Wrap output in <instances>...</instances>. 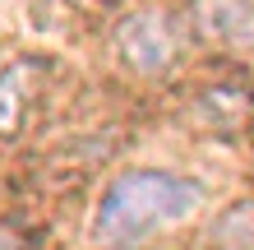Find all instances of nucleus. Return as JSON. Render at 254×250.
I'll return each mask as SVG.
<instances>
[{"label":"nucleus","instance_id":"f257e3e1","mask_svg":"<svg viewBox=\"0 0 254 250\" xmlns=\"http://www.w3.org/2000/svg\"><path fill=\"white\" fill-rule=\"evenodd\" d=\"M203 204V185L171 171H125L102 195L97 209V241L102 246H139L153 232L185 223Z\"/></svg>","mask_w":254,"mask_h":250},{"label":"nucleus","instance_id":"20e7f679","mask_svg":"<svg viewBox=\"0 0 254 250\" xmlns=\"http://www.w3.org/2000/svg\"><path fill=\"white\" fill-rule=\"evenodd\" d=\"M37 61H14L5 75H0V135H14L23 125L28 97H33V79H37Z\"/></svg>","mask_w":254,"mask_h":250},{"label":"nucleus","instance_id":"7ed1b4c3","mask_svg":"<svg viewBox=\"0 0 254 250\" xmlns=\"http://www.w3.org/2000/svg\"><path fill=\"white\" fill-rule=\"evenodd\" d=\"M194 28L222 51H254V0H194Z\"/></svg>","mask_w":254,"mask_h":250},{"label":"nucleus","instance_id":"f03ea898","mask_svg":"<svg viewBox=\"0 0 254 250\" xmlns=\"http://www.w3.org/2000/svg\"><path fill=\"white\" fill-rule=\"evenodd\" d=\"M121 56L143 70V75H153V70L171 65L176 51H181V28L171 23V14L162 9H143V14H129V19L121 23Z\"/></svg>","mask_w":254,"mask_h":250},{"label":"nucleus","instance_id":"39448f33","mask_svg":"<svg viewBox=\"0 0 254 250\" xmlns=\"http://www.w3.org/2000/svg\"><path fill=\"white\" fill-rule=\"evenodd\" d=\"M0 250H23V246H19V241H14V237H9V232H0Z\"/></svg>","mask_w":254,"mask_h":250}]
</instances>
